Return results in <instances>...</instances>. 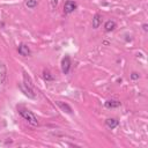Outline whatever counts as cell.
Returning <instances> with one entry per match:
<instances>
[{"instance_id":"6da1fadb","label":"cell","mask_w":148,"mask_h":148,"mask_svg":"<svg viewBox=\"0 0 148 148\" xmlns=\"http://www.w3.org/2000/svg\"><path fill=\"white\" fill-rule=\"evenodd\" d=\"M21 90L30 98H36V88H35V84L31 80V77L25 73L23 72V84L20 86Z\"/></svg>"},{"instance_id":"7a4b0ae2","label":"cell","mask_w":148,"mask_h":148,"mask_svg":"<svg viewBox=\"0 0 148 148\" xmlns=\"http://www.w3.org/2000/svg\"><path fill=\"white\" fill-rule=\"evenodd\" d=\"M18 113L22 116V118L24 120H27L31 126H38L39 125V121L37 119V117L29 110H25V109H20L18 110Z\"/></svg>"},{"instance_id":"3957f363","label":"cell","mask_w":148,"mask_h":148,"mask_svg":"<svg viewBox=\"0 0 148 148\" xmlns=\"http://www.w3.org/2000/svg\"><path fill=\"white\" fill-rule=\"evenodd\" d=\"M76 7H77V3L74 0H67L64 3V13L65 14H71L76 9Z\"/></svg>"},{"instance_id":"277c9868","label":"cell","mask_w":148,"mask_h":148,"mask_svg":"<svg viewBox=\"0 0 148 148\" xmlns=\"http://www.w3.org/2000/svg\"><path fill=\"white\" fill-rule=\"evenodd\" d=\"M71 58L68 56H65L61 60V71L64 74H68L69 69H71Z\"/></svg>"},{"instance_id":"5b68a950","label":"cell","mask_w":148,"mask_h":148,"mask_svg":"<svg viewBox=\"0 0 148 148\" xmlns=\"http://www.w3.org/2000/svg\"><path fill=\"white\" fill-rule=\"evenodd\" d=\"M17 51H18V53H20L21 56H23V57H29V56L31 54V51H30L29 46H28L27 44H23V43L18 45Z\"/></svg>"},{"instance_id":"8992f818","label":"cell","mask_w":148,"mask_h":148,"mask_svg":"<svg viewBox=\"0 0 148 148\" xmlns=\"http://www.w3.org/2000/svg\"><path fill=\"white\" fill-rule=\"evenodd\" d=\"M56 104L60 108V110H61V111H64V112H66V113H68V114L73 113V109H72V108H71V105H68L67 103L61 102V101H56Z\"/></svg>"},{"instance_id":"52a82bcc","label":"cell","mask_w":148,"mask_h":148,"mask_svg":"<svg viewBox=\"0 0 148 148\" xmlns=\"http://www.w3.org/2000/svg\"><path fill=\"white\" fill-rule=\"evenodd\" d=\"M105 108L108 109H116V108H119L121 105V103L118 101V99H108L105 103H104Z\"/></svg>"},{"instance_id":"ba28073f","label":"cell","mask_w":148,"mask_h":148,"mask_svg":"<svg viewBox=\"0 0 148 148\" xmlns=\"http://www.w3.org/2000/svg\"><path fill=\"white\" fill-rule=\"evenodd\" d=\"M6 81H7V68L5 64H1L0 65V83L5 84Z\"/></svg>"},{"instance_id":"9c48e42d","label":"cell","mask_w":148,"mask_h":148,"mask_svg":"<svg viewBox=\"0 0 148 148\" xmlns=\"http://www.w3.org/2000/svg\"><path fill=\"white\" fill-rule=\"evenodd\" d=\"M116 28H117V23H116L113 20H109V21H106L105 24H104V30H105L106 32L113 31Z\"/></svg>"},{"instance_id":"30bf717a","label":"cell","mask_w":148,"mask_h":148,"mask_svg":"<svg viewBox=\"0 0 148 148\" xmlns=\"http://www.w3.org/2000/svg\"><path fill=\"white\" fill-rule=\"evenodd\" d=\"M105 125H106L109 128L113 130V128H116V127L119 125V120H117L116 118H108V119L105 120Z\"/></svg>"},{"instance_id":"8fae6325","label":"cell","mask_w":148,"mask_h":148,"mask_svg":"<svg viewBox=\"0 0 148 148\" xmlns=\"http://www.w3.org/2000/svg\"><path fill=\"white\" fill-rule=\"evenodd\" d=\"M101 23H102V15L101 14H95L94 17H92V28L94 29L99 28Z\"/></svg>"},{"instance_id":"7c38bea8","label":"cell","mask_w":148,"mask_h":148,"mask_svg":"<svg viewBox=\"0 0 148 148\" xmlns=\"http://www.w3.org/2000/svg\"><path fill=\"white\" fill-rule=\"evenodd\" d=\"M37 5H38L37 0H27V1H25V6H27L28 8H30V9L37 7Z\"/></svg>"},{"instance_id":"4fadbf2b","label":"cell","mask_w":148,"mask_h":148,"mask_svg":"<svg viewBox=\"0 0 148 148\" xmlns=\"http://www.w3.org/2000/svg\"><path fill=\"white\" fill-rule=\"evenodd\" d=\"M43 77H44V80H46V81H52V80H53V76H52L51 73L47 72V71H44V72H43Z\"/></svg>"},{"instance_id":"5bb4252c","label":"cell","mask_w":148,"mask_h":148,"mask_svg":"<svg viewBox=\"0 0 148 148\" xmlns=\"http://www.w3.org/2000/svg\"><path fill=\"white\" fill-rule=\"evenodd\" d=\"M139 77H140V75H139L138 73H135V72H133V73L131 74V79L134 80V81H135V80H139Z\"/></svg>"},{"instance_id":"9a60e30c","label":"cell","mask_w":148,"mask_h":148,"mask_svg":"<svg viewBox=\"0 0 148 148\" xmlns=\"http://www.w3.org/2000/svg\"><path fill=\"white\" fill-rule=\"evenodd\" d=\"M142 29H143V31H148V24L147 23H145V24H142Z\"/></svg>"},{"instance_id":"2e32d148","label":"cell","mask_w":148,"mask_h":148,"mask_svg":"<svg viewBox=\"0 0 148 148\" xmlns=\"http://www.w3.org/2000/svg\"><path fill=\"white\" fill-rule=\"evenodd\" d=\"M57 3H58V0H52V7L57 6Z\"/></svg>"}]
</instances>
